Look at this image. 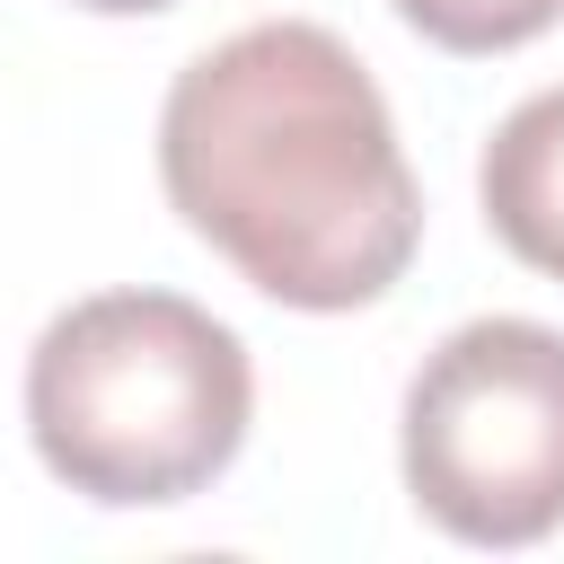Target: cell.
Returning a JSON list of instances; mask_svg holds the SVG:
<instances>
[{
    "instance_id": "277c9868",
    "label": "cell",
    "mask_w": 564,
    "mask_h": 564,
    "mask_svg": "<svg viewBox=\"0 0 564 564\" xmlns=\"http://www.w3.org/2000/svg\"><path fill=\"white\" fill-rule=\"evenodd\" d=\"M485 229L546 282H564V79L520 97L476 159Z\"/></svg>"
},
{
    "instance_id": "7a4b0ae2",
    "label": "cell",
    "mask_w": 564,
    "mask_h": 564,
    "mask_svg": "<svg viewBox=\"0 0 564 564\" xmlns=\"http://www.w3.org/2000/svg\"><path fill=\"white\" fill-rule=\"evenodd\" d=\"M256 423V361L185 291H88L26 352V441L106 511L194 502Z\"/></svg>"
},
{
    "instance_id": "5b68a950",
    "label": "cell",
    "mask_w": 564,
    "mask_h": 564,
    "mask_svg": "<svg viewBox=\"0 0 564 564\" xmlns=\"http://www.w3.org/2000/svg\"><path fill=\"white\" fill-rule=\"evenodd\" d=\"M388 9L441 53H511L564 18V0H388Z\"/></svg>"
},
{
    "instance_id": "8992f818",
    "label": "cell",
    "mask_w": 564,
    "mask_h": 564,
    "mask_svg": "<svg viewBox=\"0 0 564 564\" xmlns=\"http://www.w3.org/2000/svg\"><path fill=\"white\" fill-rule=\"evenodd\" d=\"M70 9H97V18H150V9H176V0H70Z\"/></svg>"
},
{
    "instance_id": "6da1fadb",
    "label": "cell",
    "mask_w": 564,
    "mask_h": 564,
    "mask_svg": "<svg viewBox=\"0 0 564 564\" xmlns=\"http://www.w3.org/2000/svg\"><path fill=\"white\" fill-rule=\"evenodd\" d=\"M176 220L282 308L344 317L405 282L423 185L370 62L317 18H264L194 53L159 106Z\"/></svg>"
},
{
    "instance_id": "3957f363",
    "label": "cell",
    "mask_w": 564,
    "mask_h": 564,
    "mask_svg": "<svg viewBox=\"0 0 564 564\" xmlns=\"http://www.w3.org/2000/svg\"><path fill=\"white\" fill-rule=\"evenodd\" d=\"M397 467L458 546H538L564 529V326L467 317L405 379Z\"/></svg>"
}]
</instances>
